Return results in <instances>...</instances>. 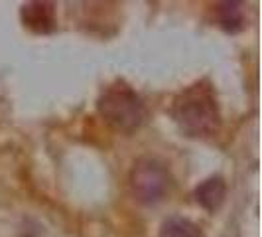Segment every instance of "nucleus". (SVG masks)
<instances>
[{"label": "nucleus", "instance_id": "obj_1", "mask_svg": "<svg viewBox=\"0 0 262 237\" xmlns=\"http://www.w3.org/2000/svg\"><path fill=\"white\" fill-rule=\"evenodd\" d=\"M171 117L178 129L189 139L213 136L221 127V111L215 89L207 81L185 87L173 101Z\"/></svg>", "mask_w": 262, "mask_h": 237}, {"label": "nucleus", "instance_id": "obj_2", "mask_svg": "<svg viewBox=\"0 0 262 237\" xmlns=\"http://www.w3.org/2000/svg\"><path fill=\"white\" fill-rule=\"evenodd\" d=\"M97 111L108 127L126 134L138 131L148 115L144 99L124 81H115L105 87L97 101Z\"/></svg>", "mask_w": 262, "mask_h": 237}, {"label": "nucleus", "instance_id": "obj_3", "mask_svg": "<svg viewBox=\"0 0 262 237\" xmlns=\"http://www.w3.org/2000/svg\"><path fill=\"white\" fill-rule=\"evenodd\" d=\"M128 186L136 202L156 206L173 190V176L168 164L156 156H140L128 172Z\"/></svg>", "mask_w": 262, "mask_h": 237}, {"label": "nucleus", "instance_id": "obj_4", "mask_svg": "<svg viewBox=\"0 0 262 237\" xmlns=\"http://www.w3.org/2000/svg\"><path fill=\"white\" fill-rule=\"evenodd\" d=\"M22 22L32 32L48 34L55 28V8L52 2H28L22 6Z\"/></svg>", "mask_w": 262, "mask_h": 237}, {"label": "nucleus", "instance_id": "obj_5", "mask_svg": "<svg viewBox=\"0 0 262 237\" xmlns=\"http://www.w3.org/2000/svg\"><path fill=\"white\" fill-rule=\"evenodd\" d=\"M195 202L207 211H217L227 198V182L223 176H209L193 190Z\"/></svg>", "mask_w": 262, "mask_h": 237}, {"label": "nucleus", "instance_id": "obj_6", "mask_svg": "<svg viewBox=\"0 0 262 237\" xmlns=\"http://www.w3.org/2000/svg\"><path fill=\"white\" fill-rule=\"evenodd\" d=\"M158 237H203V231L195 222L182 215H171L162 224Z\"/></svg>", "mask_w": 262, "mask_h": 237}, {"label": "nucleus", "instance_id": "obj_7", "mask_svg": "<svg viewBox=\"0 0 262 237\" xmlns=\"http://www.w3.org/2000/svg\"><path fill=\"white\" fill-rule=\"evenodd\" d=\"M241 6H243L241 2H221L217 6V20H219V26L223 28L225 32L236 34L238 30H243L245 16H243Z\"/></svg>", "mask_w": 262, "mask_h": 237}]
</instances>
